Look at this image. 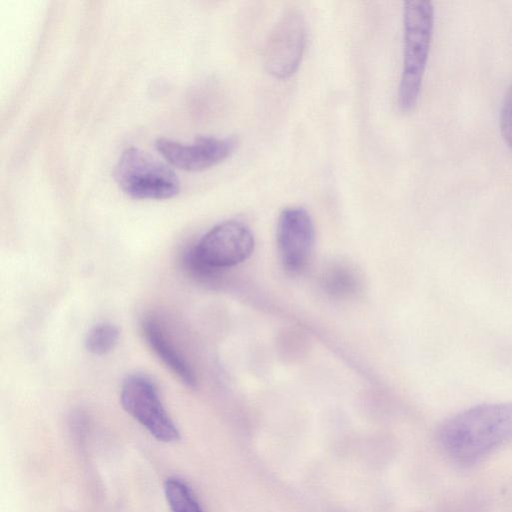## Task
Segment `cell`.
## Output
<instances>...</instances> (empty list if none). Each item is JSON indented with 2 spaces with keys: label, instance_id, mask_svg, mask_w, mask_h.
Segmentation results:
<instances>
[{
  "label": "cell",
  "instance_id": "1",
  "mask_svg": "<svg viewBox=\"0 0 512 512\" xmlns=\"http://www.w3.org/2000/svg\"><path fill=\"white\" fill-rule=\"evenodd\" d=\"M437 442L457 466L482 462L512 442V402L480 404L447 418L437 431Z\"/></svg>",
  "mask_w": 512,
  "mask_h": 512
},
{
  "label": "cell",
  "instance_id": "2",
  "mask_svg": "<svg viewBox=\"0 0 512 512\" xmlns=\"http://www.w3.org/2000/svg\"><path fill=\"white\" fill-rule=\"evenodd\" d=\"M434 25V9L430 1L411 0L404 3L403 67L398 90V106L408 113L417 105L429 56Z\"/></svg>",
  "mask_w": 512,
  "mask_h": 512
},
{
  "label": "cell",
  "instance_id": "3",
  "mask_svg": "<svg viewBox=\"0 0 512 512\" xmlns=\"http://www.w3.org/2000/svg\"><path fill=\"white\" fill-rule=\"evenodd\" d=\"M253 248V234L244 223L225 221L210 229L186 251L183 263L192 275L211 278L245 261Z\"/></svg>",
  "mask_w": 512,
  "mask_h": 512
},
{
  "label": "cell",
  "instance_id": "4",
  "mask_svg": "<svg viewBox=\"0 0 512 512\" xmlns=\"http://www.w3.org/2000/svg\"><path fill=\"white\" fill-rule=\"evenodd\" d=\"M114 178L119 188L135 199H168L180 190L173 170L136 147L126 148L121 153Z\"/></svg>",
  "mask_w": 512,
  "mask_h": 512
},
{
  "label": "cell",
  "instance_id": "5",
  "mask_svg": "<svg viewBox=\"0 0 512 512\" xmlns=\"http://www.w3.org/2000/svg\"><path fill=\"white\" fill-rule=\"evenodd\" d=\"M306 21L296 8L286 10L270 30L264 46V65L278 79L292 76L299 68L306 45Z\"/></svg>",
  "mask_w": 512,
  "mask_h": 512
},
{
  "label": "cell",
  "instance_id": "6",
  "mask_svg": "<svg viewBox=\"0 0 512 512\" xmlns=\"http://www.w3.org/2000/svg\"><path fill=\"white\" fill-rule=\"evenodd\" d=\"M124 410L157 440L165 443L180 438L179 430L166 412L155 384L143 375H130L120 394Z\"/></svg>",
  "mask_w": 512,
  "mask_h": 512
},
{
  "label": "cell",
  "instance_id": "7",
  "mask_svg": "<svg viewBox=\"0 0 512 512\" xmlns=\"http://www.w3.org/2000/svg\"><path fill=\"white\" fill-rule=\"evenodd\" d=\"M276 241L283 267L297 273L309 262L315 242L311 215L303 207L283 209L277 220Z\"/></svg>",
  "mask_w": 512,
  "mask_h": 512
},
{
  "label": "cell",
  "instance_id": "8",
  "mask_svg": "<svg viewBox=\"0 0 512 512\" xmlns=\"http://www.w3.org/2000/svg\"><path fill=\"white\" fill-rule=\"evenodd\" d=\"M237 145L232 137H198L193 143H181L166 138L155 142L157 151L172 166L188 172L213 167L228 158Z\"/></svg>",
  "mask_w": 512,
  "mask_h": 512
},
{
  "label": "cell",
  "instance_id": "9",
  "mask_svg": "<svg viewBox=\"0 0 512 512\" xmlns=\"http://www.w3.org/2000/svg\"><path fill=\"white\" fill-rule=\"evenodd\" d=\"M142 332L146 342L159 359L188 387H195L197 379L194 371L174 346L168 341L158 322L147 317L142 322Z\"/></svg>",
  "mask_w": 512,
  "mask_h": 512
},
{
  "label": "cell",
  "instance_id": "10",
  "mask_svg": "<svg viewBox=\"0 0 512 512\" xmlns=\"http://www.w3.org/2000/svg\"><path fill=\"white\" fill-rule=\"evenodd\" d=\"M164 492L171 512H204L190 487L181 479L167 478Z\"/></svg>",
  "mask_w": 512,
  "mask_h": 512
},
{
  "label": "cell",
  "instance_id": "11",
  "mask_svg": "<svg viewBox=\"0 0 512 512\" xmlns=\"http://www.w3.org/2000/svg\"><path fill=\"white\" fill-rule=\"evenodd\" d=\"M119 336V329L115 325L100 323L88 332L85 338V347L94 355H105L115 348Z\"/></svg>",
  "mask_w": 512,
  "mask_h": 512
},
{
  "label": "cell",
  "instance_id": "12",
  "mask_svg": "<svg viewBox=\"0 0 512 512\" xmlns=\"http://www.w3.org/2000/svg\"><path fill=\"white\" fill-rule=\"evenodd\" d=\"M327 291L335 295H346L354 291L356 279L351 271L337 267L331 270L325 278Z\"/></svg>",
  "mask_w": 512,
  "mask_h": 512
},
{
  "label": "cell",
  "instance_id": "13",
  "mask_svg": "<svg viewBox=\"0 0 512 512\" xmlns=\"http://www.w3.org/2000/svg\"><path fill=\"white\" fill-rule=\"evenodd\" d=\"M501 135L512 152V82L504 95L500 110Z\"/></svg>",
  "mask_w": 512,
  "mask_h": 512
}]
</instances>
